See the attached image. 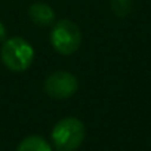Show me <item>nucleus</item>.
Returning a JSON list of instances; mask_svg holds the SVG:
<instances>
[{
	"label": "nucleus",
	"instance_id": "423d86ee",
	"mask_svg": "<svg viewBox=\"0 0 151 151\" xmlns=\"http://www.w3.org/2000/svg\"><path fill=\"white\" fill-rule=\"evenodd\" d=\"M17 151H52V147L43 136L30 135L19 142Z\"/></svg>",
	"mask_w": 151,
	"mask_h": 151
},
{
	"label": "nucleus",
	"instance_id": "7ed1b4c3",
	"mask_svg": "<svg viewBox=\"0 0 151 151\" xmlns=\"http://www.w3.org/2000/svg\"><path fill=\"white\" fill-rule=\"evenodd\" d=\"M52 47L61 55H71L82 45V31L70 19H61L53 24L50 31Z\"/></svg>",
	"mask_w": 151,
	"mask_h": 151
},
{
	"label": "nucleus",
	"instance_id": "39448f33",
	"mask_svg": "<svg viewBox=\"0 0 151 151\" xmlns=\"http://www.w3.org/2000/svg\"><path fill=\"white\" fill-rule=\"evenodd\" d=\"M28 15L36 25L49 27L55 22V12L46 3H33L28 9Z\"/></svg>",
	"mask_w": 151,
	"mask_h": 151
},
{
	"label": "nucleus",
	"instance_id": "20e7f679",
	"mask_svg": "<svg viewBox=\"0 0 151 151\" xmlns=\"http://www.w3.org/2000/svg\"><path fill=\"white\" fill-rule=\"evenodd\" d=\"M79 89V82L76 76L68 71H55L45 80V92L52 99L71 98Z\"/></svg>",
	"mask_w": 151,
	"mask_h": 151
},
{
	"label": "nucleus",
	"instance_id": "0eeeda50",
	"mask_svg": "<svg viewBox=\"0 0 151 151\" xmlns=\"http://www.w3.org/2000/svg\"><path fill=\"white\" fill-rule=\"evenodd\" d=\"M111 11L117 17H126L132 11V0H111Z\"/></svg>",
	"mask_w": 151,
	"mask_h": 151
},
{
	"label": "nucleus",
	"instance_id": "f03ea898",
	"mask_svg": "<svg viewBox=\"0 0 151 151\" xmlns=\"http://www.w3.org/2000/svg\"><path fill=\"white\" fill-rule=\"evenodd\" d=\"M3 64L14 73H22L28 70L34 61L33 46L22 37H12L6 40L0 49Z\"/></svg>",
	"mask_w": 151,
	"mask_h": 151
},
{
	"label": "nucleus",
	"instance_id": "6e6552de",
	"mask_svg": "<svg viewBox=\"0 0 151 151\" xmlns=\"http://www.w3.org/2000/svg\"><path fill=\"white\" fill-rule=\"evenodd\" d=\"M6 39V27L3 25V22L0 21V43Z\"/></svg>",
	"mask_w": 151,
	"mask_h": 151
},
{
	"label": "nucleus",
	"instance_id": "f257e3e1",
	"mask_svg": "<svg viewBox=\"0 0 151 151\" xmlns=\"http://www.w3.org/2000/svg\"><path fill=\"white\" fill-rule=\"evenodd\" d=\"M85 136V124L76 117H65L52 129V142L58 151H76L83 144Z\"/></svg>",
	"mask_w": 151,
	"mask_h": 151
}]
</instances>
